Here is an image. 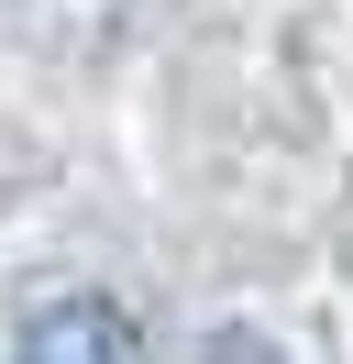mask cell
I'll use <instances>...</instances> for the list:
<instances>
[{
	"label": "cell",
	"mask_w": 353,
	"mask_h": 364,
	"mask_svg": "<svg viewBox=\"0 0 353 364\" xmlns=\"http://www.w3.org/2000/svg\"><path fill=\"white\" fill-rule=\"evenodd\" d=\"M11 364H144V331H132L122 298H100V287H56L33 320H22Z\"/></svg>",
	"instance_id": "1"
},
{
	"label": "cell",
	"mask_w": 353,
	"mask_h": 364,
	"mask_svg": "<svg viewBox=\"0 0 353 364\" xmlns=\"http://www.w3.org/2000/svg\"><path fill=\"white\" fill-rule=\"evenodd\" d=\"M199 364H287V353H276V342H265V331H221V342H210V353H199Z\"/></svg>",
	"instance_id": "2"
}]
</instances>
